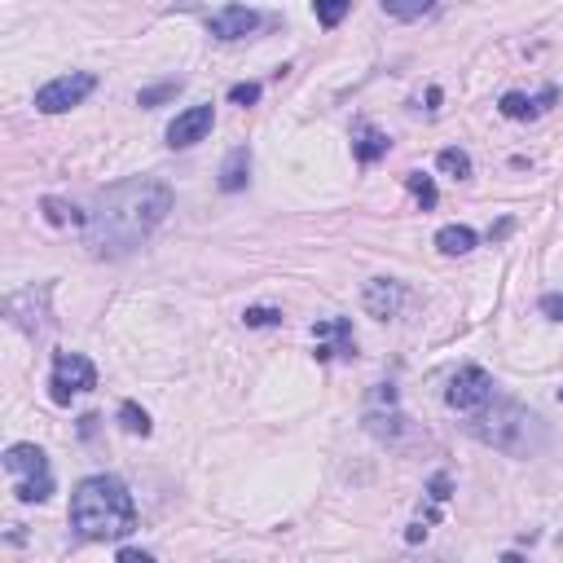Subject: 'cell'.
<instances>
[{"mask_svg": "<svg viewBox=\"0 0 563 563\" xmlns=\"http://www.w3.org/2000/svg\"><path fill=\"white\" fill-rule=\"evenodd\" d=\"M229 102L234 106H256L260 102V84H234L229 88Z\"/></svg>", "mask_w": 563, "mask_h": 563, "instance_id": "25", "label": "cell"}, {"mask_svg": "<svg viewBox=\"0 0 563 563\" xmlns=\"http://www.w3.org/2000/svg\"><path fill=\"white\" fill-rule=\"evenodd\" d=\"M119 423H124V432H132V436H150V414L141 410L137 401L119 405Z\"/></svg>", "mask_w": 563, "mask_h": 563, "instance_id": "21", "label": "cell"}, {"mask_svg": "<svg viewBox=\"0 0 563 563\" xmlns=\"http://www.w3.org/2000/svg\"><path fill=\"white\" fill-rule=\"evenodd\" d=\"M405 185H410V194L418 198V203H423V212H432V207H436V181H432V176H427V172H405Z\"/></svg>", "mask_w": 563, "mask_h": 563, "instance_id": "19", "label": "cell"}, {"mask_svg": "<svg viewBox=\"0 0 563 563\" xmlns=\"http://www.w3.org/2000/svg\"><path fill=\"white\" fill-rule=\"evenodd\" d=\"M150 559H154L150 550H132V546L119 550V563H150Z\"/></svg>", "mask_w": 563, "mask_h": 563, "instance_id": "28", "label": "cell"}, {"mask_svg": "<svg viewBox=\"0 0 563 563\" xmlns=\"http://www.w3.org/2000/svg\"><path fill=\"white\" fill-rule=\"evenodd\" d=\"M405 300H410V291H405V282H396V278H370L366 291H361V308H366L370 317H379V322L401 317Z\"/></svg>", "mask_w": 563, "mask_h": 563, "instance_id": "9", "label": "cell"}, {"mask_svg": "<svg viewBox=\"0 0 563 563\" xmlns=\"http://www.w3.org/2000/svg\"><path fill=\"white\" fill-rule=\"evenodd\" d=\"M427 493H432V502H445V498H449V476H445V471H440V476H432Z\"/></svg>", "mask_w": 563, "mask_h": 563, "instance_id": "27", "label": "cell"}, {"mask_svg": "<svg viewBox=\"0 0 563 563\" xmlns=\"http://www.w3.org/2000/svg\"><path fill=\"white\" fill-rule=\"evenodd\" d=\"M476 242H480V238H476V229H471V225H445V229L436 234L440 256H467Z\"/></svg>", "mask_w": 563, "mask_h": 563, "instance_id": "16", "label": "cell"}, {"mask_svg": "<svg viewBox=\"0 0 563 563\" xmlns=\"http://www.w3.org/2000/svg\"><path fill=\"white\" fill-rule=\"evenodd\" d=\"M97 88V75L93 71H71V75H58L44 88H36V110L40 115H62V110L80 106L88 93Z\"/></svg>", "mask_w": 563, "mask_h": 563, "instance_id": "7", "label": "cell"}, {"mask_svg": "<svg viewBox=\"0 0 563 563\" xmlns=\"http://www.w3.org/2000/svg\"><path fill=\"white\" fill-rule=\"evenodd\" d=\"M172 212V185L159 176H128L97 194L84 212V247L97 260H124L146 242Z\"/></svg>", "mask_w": 563, "mask_h": 563, "instance_id": "1", "label": "cell"}, {"mask_svg": "<svg viewBox=\"0 0 563 563\" xmlns=\"http://www.w3.org/2000/svg\"><path fill=\"white\" fill-rule=\"evenodd\" d=\"M559 401H563V388H559Z\"/></svg>", "mask_w": 563, "mask_h": 563, "instance_id": "30", "label": "cell"}, {"mask_svg": "<svg viewBox=\"0 0 563 563\" xmlns=\"http://www.w3.org/2000/svg\"><path fill=\"white\" fill-rule=\"evenodd\" d=\"M207 31H212L216 40H247V36H256L260 31V14L256 9H247V5H225V9H216V14L207 18Z\"/></svg>", "mask_w": 563, "mask_h": 563, "instance_id": "11", "label": "cell"}, {"mask_svg": "<svg viewBox=\"0 0 563 563\" xmlns=\"http://www.w3.org/2000/svg\"><path fill=\"white\" fill-rule=\"evenodd\" d=\"M388 132H379L374 124H357L352 132V154H357V163H379L383 154H388Z\"/></svg>", "mask_w": 563, "mask_h": 563, "instance_id": "14", "label": "cell"}, {"mask_svg": "<svg viewBox=\"0 0 563 563\" xmlns=\"http://www.w3.org/2000/svg\"><path fill=\"white\" fill-rule=\"evenodd\" d=\"M555 102H559V88L546 84L542 93H533V97H528V93H506L502 102H498V110H502L506 119H537V115H546Z\"/></svg>", "mask_w": 563, "mask_h": 563, "instance_id": "12", "label": "cell"}, {"mask_svg": "<svg viewBox=\"0 0 563 563\" xmlns=\"http://www.w3.org/2000/svg\"><path fill=\"white\" fill-rule=\"evenodd\" d=\"M392 405H396V401H392ZM392 405H388V414H379V410L366 414V427H370V432L379 436V440H388V445H396V440H401V432L410 427V418H405L401 410H392Z\"/></svg>", "mask_w": 563, "mask_h": 563, "instance_id": "15", "label": "cell"}, {"mask_svg": "<svg viewBox=\"0 0 563 563\" xmlns=\"http://www.w3.org/2000/svg\"><path fill=\"white\" fill-rule=\"evenodd\" d=\"M242 322H247V326H282V308L256 304V308H247V313H242Z\"/></svg>", "mask_w": 563, "mask_h": 563, "instance_id": "24", "label": "cell"}, {"mask_svg": "<svg viewBox=\"0 0 563 563\" xmlns=\"http://www.w3.org/2000/svg\"><path fill=\"white\" fill-rule=\"evenodd\" d=\"M49 388H53V401L58 405H71V396L97 388V366L84 352H58V357H53Z\"/></svg>", "mask_w": 563, "mask_h": 563, "instance_id": "6", "label": "cell"}, {"mask_svg": "<svg viewBox=\"0 0 563 563\" xmlns=\"http://www.w3.org/2000/svg\"><path fill=\"white\" fill-rule=\"evenodd\" d=\"M427 528H432V520H418V524H410V533H405V542H423V537H427Z\"/></svg>", "mask_w": 563, "mask_h": 563, "instance_id": "29", "label": "cell"}, {"mask_svg": "<svg viewBox=\"0 0 563 563\" xmlns=\"http://www.w3.org/2000/svg\"><path fill=\"white\" fill-rule=\"evenodd\" d=\"M436 0H383V14L396 22H418L423 14H432Z\"/></svg>", "mask_w": 563, "mask_h": 563, "instance_id": "17", "label": "cell"}, {"mask_svg": "<svg viewBox=\"0 0 563 563\" xmlns=\"http://www.w3.org/2000/svg\"><path fill=\"white\" fill-rule=\"evenodd\" d=\"M44 220H49V225H84V216L75 212L71 203H62V198H44Z\"/></svg>", "mask_w": 563, "mask_h": 563, "instance_id": "22", "label": "cell"}, {"mask_svg": "<svg viewBox=\"0 0 563 563\" xmlns=\"http://www.w3.org/2000/svg\"><path fill=\"white\" fill-rule=\"evenodd\" d=\"M212 124H216V110L212 106H190V110H181V115L168 124V146L172 150H190V146H198V141L212 132Z\"/></svg>", "mask_w": 563, "mask_h": 563, "instance_id": "10", "label": "cell"}, {"mask_svg": "<svg viewBox=\"0 0 563 563\" xmlns=\"http://www.w3.org/2000/svg\"><path fill=\"white\" fill-rule=\"evenodd\" d=\"M542 317H550V322H563V295L559 291L542 295Z\"/></svg>", "mask_w": 563, "mask_h": 563, "instance_id": "26", "label": "cell"}, {"mask_svg": "<svg viewBox=\"0 0 563 563\" xmlns=\"http://www.w3.org/2000/svg\"><path fill=\"white\" fill-rule=\"evenodd\" d=\"M313 357L317 361H330V357H344L352 361L357 357V335H352V322L348 317H326V322L313 326Z\"/></svg>", "mask_w": 563, "mask_h": 563, "instance_id": "8", "label": "cell"}, {"mask_svg": "<svg viewBox=\"0 0 563 563\" xmlns=\"http://www.w3.org/2000/svg\"><path fill=\"white\" fill-rule=\"evenodd\" d=\"M471 436L493 445L498 454H511V458H533L537 449L546 445V423L542 414L524 410L515 401H493V410H480L471 414Z\"/></svg>", "mask_w": 563, "mask_h": 563, "instance_id": "3", "label": "cell"}, {"mask_svg": "<svg viewBox=\"0 0 563 563\" xmlns=\"http://www.w3.org/2000/svg\"><path fill=\"white\" fill-rule=\"evenodd\" d=\"M348 9H352V0H313V14L317 22L330 31V27H339V22L348 18Z\"/></svg>", "mask_w": 563, "mask_h": 563, "instance_id": "20", "label": "cell"}, {"mask_svg": "<svg viewBox=\"0 0 563 563\" xmlns=\"http://www.w3.org/2000/svg\"><path fill=\"white\" fill-rule=\"evenodd\" d=\"M247 181H251V150L238 146V150H229L225 163H220V190L238 194V190H247Z\"/></svg>", "mask_w": 563, "mask_h": 563, "instance_id": "13", "label": "cell"}, {"mask_svg": "<svg viewBox=\"0 0 563 563\" xmlns=\"http://www.w3.org/2000/svg\"><path fill=\"white\" fill-rule=\"evenodd\" d=\"M181 88H185L181 80H163V84H154V88H141V93H137V106H163V102H172Z\"/></svg>", "mask_w": 563, "mask_h": 563, "instance_id": "23", "label": "cell"}, {"mask_svg": "<svg viewBox=\"0 0 563 563\" xmlns=\"http://www.w3.org/2000/svg\"><path fill=\"white\" fill-rule=\"evenodd\" d=\"M5 471L9 480H14V498L18 502H49L53 498V467H49V454H44L40 445H27V440H18V445L5 449Z\"/></svg>", "mask_w": 563, "mask_h": 563, "instance_id": "4", "label": "cell"}, {"mask_svg": "<svg viewBox=\"0 0 563 563\" xmlns=\"http://www.w3.org/2000/svg\"><path fill=\"white\" fill-rule=\"evenodd\" d=\"M440 172L445 176H454V181H467L471 176V154L467 150H458V146H449V150H440Z\"/></svg>", "mask_w": 563, "mask_h": 563, "instance_id": "18", "label": "cell"}, {"mask_svg": "<svg viewBox=\"0 0 563 563\" xmlns=\"http://www.w3.org/2000/svg\"><path fill=\"white\" fill-rule=\"evenodd\" d=\"M71 528L84 542H124L137 528V502L119 476H88L71 493Z\"/></svg>", "mask_w": 563, "mask_h": 563, "instance_id": "2", "label": "cell"}, {"mask_svg": "<svg viewBox=\"0 0 563 563\" xmlns=\"http://www.w3.org/2000/svg\"><path fill=\"white\" fill-rule=\"evenodd\" d=\"M445 401H449V410H458L467 418L480 414V410H489V405H493V374L480 370V366L454 370V379H449V388H445Z\"/></svg>", "mask_w": 563, "mask_h": 563, "instance_id": "5", "label": "cell"}]
</instances>
